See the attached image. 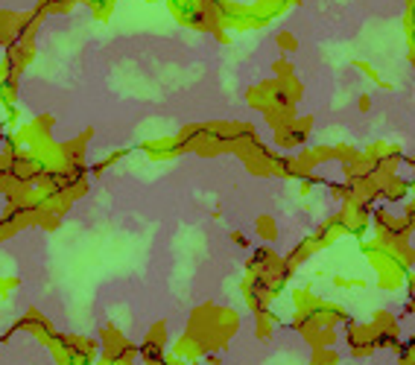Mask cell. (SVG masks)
I'll use <instances>...</instances> for the list:
<instances>
[{
    "label": "cell",
    "instance_id": "5bb4252c",
    "mask_svg": "<svg viewBox=\"0 0 415 365\" xmlns=\"http://www.w3.org/2000/svg\"><path fill=\"white\" fill-rule=\"evenodd\" d=\"M313 234L319 237V240H322V246L328 249V246H333V242H336L339 237H345L348 231H345V225H343V216H339V213H331V216H328L325 223H322L319 228H316Z\"/></svg>",
    "mask_w": 415,
    "mask_h": 365
},
{
    "label": "cell",
    "instance_id": "5b68a950",
    "mask_svg": "<svg viewBox=\"0 0 415 365\" xmlns=\"http://www.w3.org/2000/svg\"><path fill=\"white\" fill-rule=\"evenodd\" d=\"M372 210L365 202H357V199H345L343 208H339L336 213L343 216V225L348 231V237H357V240H365L372 231Z\"/></svg>",
    "mask_w": 415,
    "mask_h": 365
},
{
    "label": "cell",
    "instance_id": "277c9868",
    "mask_svg": "<svg viewBox=\"0 0 415 365\" xmlns=\"http://www.w3.org/2000/svg\"><path fill=\"white\" fill-rule=\"evenodd\" d=\"M343 339H345V345H348V356L351 359H369L375 351H377V345H375V330H372V325L369 322H348L345 327H343Z\"/></svg>",
    "mask_w": 415,
    "mask_h": 365
},
{
    "label": "cell",
    "instance_id": "7402d4cb",
    "mask_svg": "<svg viewBox=\"0 0 415 365\" xmlns=\"http://www.w3.org/2000/svg\"><path fill=\"white\" fill-rule=\"evenodd\" d=\"M146 342H155V345H164L167 348V322H155L150 330H146Z\"/></svg>",
    "mask_w": 415,
    "mask_h": 365
},
{
    "label": "cell",
    "instance_id": "603a6c76",
    "mask_svg": "<svg viewBox=\"0 0 415 365\" xmlns=\"http://www.w3.org/2000/svg\"><path fill=\"white\" fill-rule=\"evenodd\" d=\"M310 365H339V354L333 348H322V351H313Z\"/></svg>",
    "mask_w": 415,
    "mask_h": 365
},
{
    "label": "cell",
    "instance_id": "7c38bea8",
    "mask_svg": "<svg viewBox=\"0 0 415 365\" xmlns=\"http://www.w3.org/2000/svg\"><path fill=\"white\" fill-rule=\"evenodd\" d=\"M140 150L146 152V158H153V161H173V158H179L173 137H153V140L140 143Z\"/></svg>",
    "mask_w": 415,
    "mask_h": 365
},
{
    "label": "cell",
    "instance_id": "8fae6325",
    "mask_svg": "<svg viewBox=\"0 0 415 365\" xmlns=\"http://www.w3.org/2000/svg\"><path fill=\"white\" fill-rule=\"evenodd\" d=\"M406 275H409V266L404 260H395L389 269L377 272V286L386 292H401L406 286Z\"/></svg>",
    "mask_w": 415,
    "mask_h": 365
},
{
    "label": "cell",
    "instance_id": "484cf974",
    "mask_svg": "<svg viewBox=\"0 0 415 365\" xmlns=\"http://www.w3.org/2000/svg\"><path fill=\"white\" fill-rule=\"evenodd\" d=\"M272 73H275V79H287V77H296V67H292V62L284 56L272 64Z\"/></svg>",
    "mask_w": 415,
    "mask_h": 365
},
{
    "label": "cell",
    "instance_id": "ba28073f",
    "mask_svg": "<svg viewBox=\"0 0 415 365\" xmlns=\"http://www.w3.org/2000/svg\"><path fill=\"white\" fill-rule=\"evenodd\" d=\"M15 330H27V333H33V336L38 339V342H44V345H50L53 339L59 336V330L53 327V322L47 319V315H44L41 310H35V307H30V310L23 313L21 319L12 325V333H15Z\"/></svg>",
    "mask_w": 415,
    "mask_h": 365
},
{
    "label": "cell",
    "instance_id": "cb8c5ba5",
    "mask_svg": "<svg viewBox=\"0 0 415 365\" xmlns=\"http://www.w3.org/2000/svg\"><path fill=\"white\" fill-rule=\"evenodd\" d=\"M275 44L281 47L284 53H296V50H299V41H296V35H292L289 30H281V33L275 35Z\"/></svg>",
    "mask_w": 415,
    "mask_h": 365
},
{
    "label": "cell",
    "instance_id": "9a60e30c",
    "mask_svg": "<svg viewBox=\"0 0 415 365\" xmlns=\"http://www.w3.org/2000/svg\"><path fill=\"white\" fill-rule=\"evenodd\" d=\"M289 6H292L289 0H255V4H249V12L258 15V18H263L266 23H272V21L281 18Z\"/></svg>",
    "mask_w": 415,
    "mask_h": 365
},
{
    "label": "cell",
    "instance_id": "74e56055",
    "mask_svg": "<svg viewBox=\"0 0 415 365\" xmlns=\"http://www.w3.org/2000/svg\"><path fill=\"white\" fill-rule=\"evenodd\" d=\"M406 342H409V345H412V348H415V333H412V336H409V339H406Z\"/></svg>",
    "mask_w": 415,
    "mask_h": 365
},
{
    "label": "cell",
    "instance_id": "e575fe53",
    "mask_svg": "<svg viewBox=\"0 0 415 365\" xmlns=\"http://www.w3.org/2000/svg\"><path fill=\"white\" fill-rule=\"evenodd\" d=\"M404 315H415V298H406V304H404Z\"/></svg>",
    "mask_w": 415,
    "mask_h": 365
},
{
    "label": "cell",
    "instance_id": "e0dca14e",
    "mask_svg": "<svg viewBox=\"0 0 415 365\" xmlns=\"http://www.w3.org/2000/svg\"><path fill=\"white\" fill-rule=\"evenodd\" d=\"M319 304H322V298L316 296V292H313L310 286L292 289V307H296V315H310Z\"/></svg>",
    "mask_w": 415,
    "mask_h": 365
},
{
    "label": "cell",
    "instance_id": "4fadbf2b",
    "mask_svg": "<svg viewBox=\"0 0 415 365\" xmlns=\"http://www.w3.org/2000/svg\"><path fill=\"white\" fill-rule=\"evenodd\" d=\"M0 106L6 111L18 108V77H12L4 62H0Z\"/></svg>",
    "mask_w": 415,
    "mask_h": 365
},
{
    "label": "cell",
    "instance_id": "1f68e13d",
    "mask_svg": "<svg viewBox=\"0 0 415 365\" xmlns=\"http://www.w3.org/2000/svg\"><path fill=\"white\" fill-rule=\"evenodd\" d=\"M406 298H415V272L406 275Z\"/></svg>",
    "mask_w": 415,
    "mask_h": 365
},
{
    "label": "cell",
    "instance_id": "2e32d148",
    "mask_svg": "<svg viewBox=\"0 0 415 365\" xmlns=\"http://www.w3.org/2000/svg\"><path fill=\"white\" fill-rule=\"evenodd\" d=\"M21 41V12H0V47Z\"/></svg>",
    "mask_w": 415,
    "mask_h": 365
},
{
    "label": "cell",
    "instance_id": "ffe728a7",
    "mask_svg": "<svg viewBox=\"0 0 415 365\" xmlns=\"http://www.w3.org/2000/svg\"><path fill=\"white\" fill-rule=\"evenodd\" d=\"M255 231H258V237H260L263 242H272V240H278L275 216H270V213H260V216L255 219Z\"/></svg>",
    "mask_w": 415,
    "mask_h": 365
},
{
    "label": "cell",
    "instance_id": "ac0fdd59",
    "mask_svg": "<svg viewBox=\"0 0 415 365\" xmlns=\"http://www.w3.org/2000/svg\"><path fill=\"white\" fill-rule=\"evenodd\" d=\"M82 4V0H38L35 4V15L44 21L47 15H65V12H73Z\"/></svg>",
    "mask_w": 415,
    "mask_h": 365
},
{
    "label": "cell",
    "instance_id": "4dcf8cb0",
    "mask_svg": "<svg viewBox=\"0 0 415 365\" xmlns=\"http://www.w3.org/2000/svg\"><path fill=\"white\" fill-rule=\"evenodd\" d=\"M164 362H167V365H202V359H199V362H187V359H179V356H173L170 351H167V359H164Z\"/></svg>",
    "mask_w": 415,
    "mask_h": 365
},
{
    "label": "cell",
    "instance_id": "9c48e42d",
    "mask_svg": "<svg viewBox=\"0 0 415 365\" xmlns=\"http://www.w3.org/2000/svg\"><path fill=\"white\" fill-rule=\"evenodd\" d=\"M33 59H35V38H23V41H15V44L6 47V59H4V64L9 67L12 77L21 79V73L30 67Z\"/></svg>",
    "mask_w": 415,
    "mask_h": 365
},
{
    "label": "cell",
    "instance_id": "8d00e7d4",
    "mask_svg": "<svg viewBox=\"0 0 415 365\" xmlns=\"http://www.w3.org/2000/svg\"><path fill=\"white\" fill-rule=\"evenodd\" d=\"M6 135H9V132H6V123H0V143L6 140Z\"/></svg>",
    "mask_w": 415,
    "mask_h": 365
},
{
    "label": "cell",
    "instance_id": "836d02e7",
    "mask_svg": "<svg viewBox=\"0 0 415 365\" xmlns=\"http://www.w3.org/2000/svg\"><path fill=\"white\" fill-rule=\"evenodd\" d=\"M357 106H360V111H369V106H372V96H369V94H363L360 100H357Z\"/></svg>",
    "mask_w": 415,
    "mask_h": 365
},
{
    "label": "cell",
    "instance_id": "44dd1931",
    "mask_svg": "<svg viewBox=\"0 0 415 365\" xmlns=\"http://www.w3.org/2000/svg\"><path fill=\"white\" fill-rule=\"evenodd\" d=\"M82 4L91 9V15H94L96 21H109V15H111V9H114L117 0H82Z\"/></svg>",
    "mask_w": 415,
    "mask_h": 365
},
{
    "label": "cell",
    "instance_id": "f1b7e54d",
    "mask_svg": "<svg viewBox=\"0 0 415 365\" xmlns=\"http://www.w3.org/2000/svg\"><path fill=\"white\" fill-rule=\"evenodd\" d=\"M395 354H398V365H415V348L409 342H401Z\"/></svg>",
    "mask_w": 415,
    "mask_h": 365
},
{
    "label": "cell",
    "instance_id": "7a4b0ae2",
    "mask_svg": "<svg viewBox=\"0 0 415 365\" xmlns=\"http://www.w3.org/2000/svg\"><path fill=\"white\" fill-rule=\"evenodd\" d=\"M56 365H96L100 359V342L82 333H59L50 345Z\"/></svg>",
    "mask_w": 415,
    "mask_h": 365
},
{
    "label": "cell",
    "instance_id": "f35d334b",
    "mask_svg": "<svg viewBox=\"0 0 415 365\" xmlns=\"http://www.w3.org/2000/svg\"><path fill=\"white\" fill-rule=\"evenodd\" d=\"M146 4H158V0H146Z\"/></svg>",
    "mask_w": 415,
    "mask_h": 365
},
{
    "label": "cell",
    "instance_id": "52a82bcc",
    "mask_svg": "<svg viewBox=\"0 0 415 365\" xmlns=\"http://www.w3.org/2000/svg\"><path fill=\"white\" fill-rule=\"evenodd\" d=\"M310 129H313V117H296L292 123L275 129L272 140H275V146L281 152H296V150H301V146L307 143Z\"/></svg>",
    "mask_w": 415,
    "mask_h": 365
},
{
    "label": "cell",
    "instance_id": "6da1fadb",
    "mask_svg": "<svg viewBox=\"0 0 415 365\" xmlns=\"http://www.w3.org/2000/svg\"><path fill=\"white\" fill-rule=\"evenodd\" d=\"M240 330V315L231 307H219V304H199L197 310L190 313V322L187 330L193 336V342L202 348L205 354H219L228 342L231 336Z\"/></svg>",
    "mask_w": 415,
    "mask_h": 365
},
{
    "label": "cell",
    "instance_id": "83f0119b",
    "mask_svg": "<svg viewBox=\"0 0 415 365\" xmlns=\"http://www.w3.org/2000/svg\"><path fill=\"white\" fill-rule=\"evenodd\" d=\"M333 286H339V289H363L365 281H363V278H343V275H333Z\"/></svg>",
    "mask_w": 415,
    "mask_h": 365
},
{
    "label": "cell",
    "instance_id": "f546056e",
    "mask_svg": "<svg viewBox=\"0 0 415 365\" xmlns=\"http://www.w3.org/2000/svg\"><path fill=\"white\" fill-rule=\"evenodd\" d=\"M18 286H21V281H18V278H6V275H0V298H9Z\"/></svg>",
    "mask_w": 415,
    "mask_h": 365
},
{
    "label": "cell",
    "instance_id": "d590c367",
    "mask_svg": "<svg viewBox=\"0 0 415 365\" xmlns=\"http://www.w3.org/2000/svg\"><path fill=\"white\" fill-rule=\"evenodd\" d=\"M406 164H409V169H412V179H409V181L415 184V155H409V158H406Z\"/></svg>",
    "mask_w": 415,
    "mask_h": 365
},
{
    "label": "cell",
    "instance_id": "4316f807",
    "mask_svg": "<svg viewBox=\"0 0 415 365\" xmlns=\"http://www.w3.org/2000/svg\"><path fill=\"white\" fill-rule=\"evenodd\" d=\"M123 155H126V152H111L109 158H103V161H96V164L91 167V176H103V173H106V169H109L111 164H117V161H120V158H123Z\"/></svg>",
    "mask_w": 415,
    "mask_h": 365
},
{
    "label": "cell",
    "instance_id": "3957f363",
    "mask_svg": "<svg viewBox=\"0 0 415 365\" xmlns=\"http://www.w3.org/2000/svg\"><path fill=\"white\" fill-rule=\"evenodd\" d=\"M96 342H100V359H96V365H135L140 359L138 345L129 342L123 330L114 325H103Z\"/></svg>",
    "mask_w": 415,
    "mask_h": 365
},
{
    "label": "cell",
    "instance_id": "d6a6232c",
    "mask_svg": "<svg viewBox=\"0 0 415 365\" xmlns=\"http://www.w3.org/2000/svg\"><path fill=\"white\" fill-rule=\"evenodd\" d=\"M231 240L237 242V246H243V249H249V240H246V237H243L240 231H231Z\"/></svg>",
    "mask_w": 415,
    "mask_h": 365
},
{
    "label": "cell",
    "instance_id": "8992f818",
    "mask_svg": "<svg viewBox=\"0 0 415 365\" xmlns=\"http://www.w3.org/2000/svg\"><path fill=\"white\" fill-rule=\"evenodd\" d=\"M372 330H375V345H377V351L380 348H386V351H398L401 348V325H398V319H395V313H389V310H377L375 315H372Z\"/></svg>",
    "mask_w": 415,
    "mask_h": 365
},
{
    "label": "cell",
    "instance_id": "d4e9b609",
    "mask_svg": "<svg viewBox=\"0 0 415 365\" xmlns=\"http://www.w3.org/2000/svg\"><path fill=\"white\" fill-rule=\"evenodd\" d=\"M354 67H360V70L365 73V77H369L372 82H377L380 88H392V85H389V82H386V79L380 77V73H377V70H375V67H372L369 62H360V59H354Z\"/></svg>",
    "mask_w": 415,
    "mask_h": 365
},
{
    "label": "cell",
    "instance_id": "30bf717a",
    "mask_svg": "<svg viewBox=\"0 0 415 365\" xmlns=\"http://www.w3.org/2000/svg\"><path fill=\"white\" fill-rule=\"evenodd\" d=\"M325 246H322V240L316 237V234H310V237H304L301 242H296V249H292L289 254H284L287 257V263H289V269L292 272H299V266H304L313 254H319Z\"/></svg>",
    "mask_w": 415,
    "mask_h": 365
},
{
    "label": "cell",
    "instance_id": "d6986e66",
    "mask_svg": "<svg viewBox=\"0 0 415 365\" xmlns=\"http://www.w3.org/2000/svg\"><path fill=\"white\" fill-rule=\"evenodd\" d=\"M278 330V319L272 310H263V313H255V336L260 342H270L272 333Z\"/></svg>",
    "mask_w": 415,
    "mask_h": 365
}]
</instances>
